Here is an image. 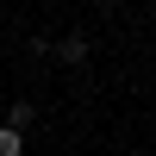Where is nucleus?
<instances>
[{
  "instance_id": "nucleus-3",
  "label": "nucleus",
  "mask_w": 156,
  "mask_h": 156,
  "mask_svg": "<svg viewBox=\"0 0 156 156\" xmlns=\"http://www.w3.org/2000/svg\"><path fill=\"white\" fill-rule=\"evenodd\" d=\"M31 119H37V112H31V100H12V112H6V125H19V131H31Z\"/></svg>"
},
{
  "instance_id": "nucleus-1",
  "label": "nucleus",
  "mask_w": 156,
  "mask_h": 156,
  "mask_svg": "<svg viewBox=\"0 0 156 156\" xmlns=\"http://www.w3.org/2000/svg\"><path fill=\"white\" fill-rule=\"evenodd\" d=\"M56 56L69 62V69H75V62H87V37H81V31H75V37H62V44H56Z\"/></svg>"
},
{
  "instance_id": "nucleus-2",
  "label": "nucleus",
  "mask_w": 156,
  "mask_h": 156,
  "mask_svg": "<svg viewBox=\"0 0 156 156\" xmlns=\"http://www.w3.org/2000/svg\"><path fill=\"white\" fill-rule=\"evenodd\" d=\"M0 156H25V131L19 125H0Z\"/></svg>"
}]
</instances>
